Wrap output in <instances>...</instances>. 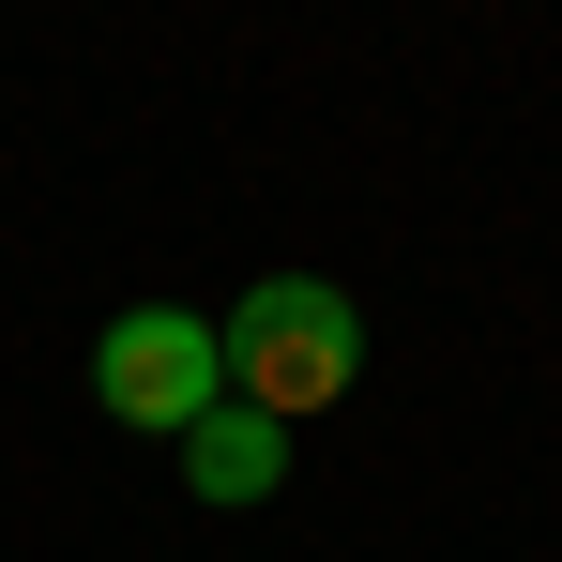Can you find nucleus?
<instances>
[{
    "instance_id": "7ed1b4c3",
    "label": "nucleus",
    "mask_w": 562,
    "mask_h": 562,
    "mask_svg": "<svg viewBox=\"0 0 562 562\" xmlns=\"http://www.w3.org/2000/svg\"><path fill=\"white\" fill-rule=\"evenodd\" d=\"M168 457H183V486L213 502V517H244V502H274V486H289L304 426H274V411H244V395H228V411H198V426L168 441Z\"/></svg>"
},
{
    "instance_id": "f257e3e1",
    "label": "nucleus",
    "mask_w": 562,
    "mask_h": 562,
    "mask_svg": "<svg viewBox=\"0 0 562 562\" xmlns=\"http://www.w3.org/2000/svg\"><path fill=\"white\" fill-rule=\"evenodd\" d=\"M213 350H228V395H244V411L304 426V411H335V395L366 380V304L335 274H259L213 319Z\"/></svg>"
},
{
    "instance_id": "f03ea898",
    "label": "nucleus",
    "mask_w": 562,
    "mask_h": 562,
    "mask_svg": "<svg viewBox=\"0 0 562 562\" xmlns=\"http://www.w3.org/2000/svg\"><path fill=\"white\" fill-rule=\"evenodd\" d=\"M92 411L137 426V441H183L198 411H228V350H213V319H183V304H122V319L92 335Z\"/></svg>"
}]
</instances>
